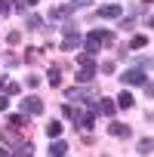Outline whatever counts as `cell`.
Returning a JSON list of instances; mask_svg holds the SVG:
<instances>
[{
  "instance_id": "6da1fadb",
  "label": "cell",
  "mask_w": 154,
  "mask_h": 157,
  "mask_svg": "<svg viewBox=\"0 0 154 157\" xmlns=\"http://www.w3.org/2000/svg\"><path fill=\"white\" fill-rule=\"evenodd\" d=\"M114 37H117V34H114L111 28H93L90 34H83V43H80V46H83V52L99 56V49H102L105 43H114Z\"/></svg>"
},
{
  "instance_id": "7a4b0ae2",
  "label": "cell",
  "mask_w": 154,
  "mask_h": 157,
  "mask_svg": "<svg viewBox=\"0 0 154 157\" xmlns=\"http://www.w3.org/2000/svg\"><path fill=\"white\" fill-rule=\"evenodd\" d=\"M90 3H93V0H68V3H62V6H56V10L49 13V22L56 25L59 19H65V16H74L77 10H87Z\"/></svg>"
},
{
  "instance_id": "3957f363",
  "label": "cell",
  "mask_w": 154,
  "mask_h": 157,
  "mask_svg": "<svg viewBox=\"0 0 154 157\" xmlns=\"http://www.w3.org/2000/svg\"><path fill=\"white\" fill-rule=\"evenodd\" d=\"M120 80H123L126 86H142V83L148 80V71H142V68L133 65V68H126V71L120 74Z\"/></svg>"
},
{
  "instance_id": "277c9868",
  "label": "cell",
  "mask_w": 154,
  "mask_h": 157,
  "mask_svg": "<svg viewBox=\"0 0 154 157\" xmlns=\"http://www.w3.org/2000/svg\"><path fill=\"white\" fill-rule=\"evenodd\" d=\"M22 111H25L28 117L43 114V99H40V96H25V99H22Z\"/></svg>"
},
{
  "instance_id": "5b68a950",
  "label": "cell",
  "mask_w": 154,
  "mask_h": 157,
  "mask_svg": "<svg viewBox=\"0 0 154 157\" xmlns=\"http://www.w3.org/2000/svg\"><path fill=\"white\" fill-rule=\"evenodd\" d=\"M80 43H83V34L80 31H71V34H65L62 37V52H71V49H80Z\"/></svg>"
},
{
  "instance_id": "8992f818",
  "label": "cell",
  "mask_w": 154,
  "mask_h": 157,
  "mask_svg": "<svg viewBox=\"0 0 154 157\" xmlns=\"http://www.w3.org/2000/svg\"><path fill=\"white\" fill-rule=\"evenodd\" d=\"M120 13H123L120 3H105V6L96 10V19H120Z\"/></svg>"
},
{
  "instance_id": "52a82bcc",
  "label": "cell",
  "mask_w": 154,
  "mask_h": 157,
  "mask_svg": "<svg viewBox=\"0 0 154 157\" xmlns=\"http://www.w3.org/2000/svg\"><path fill=\"white\" fill-rule=\"evenodd\" d=\"M77 126H80L83 132H90V129L96 126V108H90L87 114H80V117H77Z\"/></svg>"
},
{
  "instance_id": "ba28073f",
  "label": "cell",
  "mask_w": 154,
  "mask_h": 157,
  "mask_svg": "<svg viewBox=\"0 0 154 157\" xmlns=\"http://www.w3.org/2000/svg\"><path fill=\"white\" fill-rule=\"evenodd\" d=\"M74 80H77V83H93V80H96V68H77Z\"/></svg>"
},
{
  "instance_id": "9c48e42d",
  "label": "cell",
  "mask_w": 154,
  "mask_h": 157,
  "mask_svg": "<svg viewBox=\"0 0 154 157\" xmlns=\"http://www.w3.org/2000/svg\"><path fill=\"white\" fill-rule=\"evenodd\" d=\"M114 105H117V108H123V111H126V108H133V105H136V96H133V93H129V90H123V93H120V96H117V99H114Z\"/></svg>"
},
{
  "instance_id": "30bf717a",
  "label": "cell",
  "mask_w": 154,
  "mask_h": 157,
  "mask_svg": "<svg viewBox=\"0 0 154 157\" xmlns=\"http://www.w3.org/2000/svg\"><path fill=\"white\" fill-rule=\"evenodd\" d=\"M96 108H99V114H105V117H114V111H117L114 99H99V102H96Z\"/></svg>"
},
{
  "instance_id": "8fae6325",
  "label": "cell",
  "mask_w": 154,
  "mask_h": 157,
  "mask_svg": "<svg viewBox=\"0 0 154 157\" xmlns=\"http://www.w3.org/2000/svg\"><path fill=\"white\" fill-rule=\"evenodd\" d=\"M46 80H49V86H62V68L59 65H49L46 68Z\"/></svg>"
},
{
  "instance_id": "7c38bea8",
  "label": "cell",
  "mask_w": 154,
  "mask_h": 157,
  "mask_svg": "<svg viewBox=\"0 0 154 157\" xmlns=\"http://www.w3.org/2000/svg\"><path fill=\"white\" fill-rule=\"evenodd\" d=\"M87 93H93V90H87V83H80L77 90H65V99H68V102H80Z\"/></svg>"
},
{
  "instance_id": "4fadbf2b",
  "label": "cell",
  "mask_w": 154,
  "mask_h": 157,
  "mask_svg": "<svg viewBox=\"0 0 154 157\" xmlns=\"http://www.w3.org/2000/svg\"><path fill=\"white\" fill-rule=\"evenodd\" d=\"M62 117H65V120H71V123H77L80 111H77V105H74V102H65V105H62Z\"/></svg>"
},
{
  "instance_id": "5bb4252c",
  "label": "cell",
  "mask_w": 154,
  "mask_h": 157,
  "mask_svg": "<svg viewBox=\"0 0 154 157\" xmlns=\"http://www.w3.org/2000/svg\"><path fill=\"white\" fill-rule=\"evenodd\" d=\"M6 123H10L13 129H22V126L28 123V114H25V111H16V114H10V117H6Z\"/></svg>"
},
{
  "instance_id": "9a60e30c",
  "label": "cell",
  "mask_w": 154,
  "mask_h": 157,
  "mask_svg": "<svg viewBox=\"0 0 154 157\" xmlns=\"http://www.w3.org/2000/svg\"><path fill=\"white\" fill-rule=\"evenodd\" d=\"M108 132H111L114 139H129V126H126V123H111Z\"/></svg>"
},
{
  "instance_id": "2e32d148",
  "label": "cell",
  "mask_w": 154,
  "mask_h": 157,
  "mask_svg": "<svg viewBox=\"0 0 154 157\" xmlns=\"http://www.w3.org/2000/svg\"><path fill=\"white\" fill-rule=\"evenodd\" d=\"M43 25H46V22H43L40 16H34V13H31V16H25V28H28V31H40Z\"/></svg>"
},
{
  "instance_id": "e0dca14e",
  "label": "cell",
  "mask_w": 154,
  "mask_h": 157,
  "mask_svg": "<svg viewBox=\"0 0 154 157\" xmlns=\"http://www.w3.org/2000/svg\"><path fill=\"white\" fill-rule=\"evenodd\" d=\"M62 129H65V126H62V120H49V123H46V136H49V139H59V136H62Z\"/></svg>"
},
{
  "instance_id": "ac0fdd59",
  "label": "cell",
  "mask_w": 154,
  "mask_h": 157,
  "mask_svg": "<svg viewBox=\"0 0 154 157\" xmlns=\"http://www.w3.org/2000/svg\"><path fill=\"white\" fill-rule=\"evenodd\" d=\"M10 151L13 154H34V142H16Z\"/></svg>"
},
{
  "instance_id": "d6986e66",
  "label": "cell",
  "mask_w": 154,
  "mask_h": 157,
  "mask_svg": "<svg viewBox=\"0 0 154 157\" xmlns=\"http://www.w3.org/2000/svg\"><path fill=\"white\" fill-rule=\"evenodd\" d=\"M49 154H56V157H62V154H68V145L62 142V136H59V139H52V145H49Z\"/></svg>"
},
{
  "instance_id": "ffe728a7",
  "label": "cell",
  "mask_w": 154,
  "mask_h": 157,
  "mask_svg": "<svg viewBox=\"0 0 154 157\" xmlns=\"http://www.w3.org/2000/svg\"><path fill=\"white\" fill-rule=\"evenodd\" d=\"M136 151H139V154H145V157H148V154H151V151H154V139H151V136H145V139H142V142H139V148H136Z\"/></svg>"
},
{
  "instance_id": "44dd1931",
  "label": "cell",
  "mask_w": 154,
  "mask_h": 157,
  "mask_svg": "<svg viewBox=\"0 0 154 157\" xmlns=\"http://www.w3.org/2000/svg\"><path fill=\"white\" fill-rule=\"evenodd\" d=\"M77 65H80V68H96V56L80 52V56H77Z\"/></svg>"
},
{
  "instance_id": "7402d4cb",
  "label": "cell",
  "mask_w": 154,
  "mask_h": 157,
  "mask_svg": "<svg viewBox=\"0 0 154 157\" xmlns=\"http://www.w3.org/2000/svg\"><path fill=\"white\" fill-rule=\"evenodd\" d=\"M142 46L148 49V34H136V37H133V43H129L126 49H142Z\"/></svg>"
},
{
  "instance_id": "603a6c76",
  "label": "cell",
  "mask_w": 154,
  "mask_h": 157,
  "mask_svg": "<svg viewBox=\"0 0 154 157\" xmlns=\"http://www.w3.org/2000/svg\"><path fill=\"white\" fill-rule=\"evenodd\" d=\"M133 65H136V68H142V71H151V56H148V52H145V56H136V59H133Z\"/></svg>"
},
{
  "instance_id": "cb8c5ba5",
  "label": "cell",
  "mask_w": 154,
  "mask_h": 157,
  "mask_svg": "<svg viewBox=\"0 0 154 157\" xmlns=\"http://www.w3.org/2000/svg\"><path fill=\"white\" fill-rule=\"evenodd\" d=\"M25 83H28L31 90H37V86L43 83V77H40V74H25Z\"/></svg>"
},
{
  "instance_id": "d4e9b609",
  "label": "cell",
  "mask_w": 154,
  "mask_h": 157,
  "mask_svg": "<svg viewBox=\"0 0 154 157\" xmlns=\"http://www.w3.org/2000/svg\"><path fill=\"white\" fill-rule=\"evenodd\" d=\"M3 93H6V96H19V93H22V86H19L16 80H6V86H3Z\"/></svg>"
},
{
  "instance_id": "484cf974",
  "label": "cell",
  "mask_w": 154,
  "mask_h": 157,
  "mask_svg": "<svg viewBox=\"0 0 154 157\" xmlns=\"http://www.w3.org/2000/svg\"><path fill=\"white\" fill-rule=\"evenodd\" d=\"M117 22H120L123 31H133V28H136V16H126V19H117Z\"/></svg>"
},
{
  "instance_id": "4316f807",
  "label": "cell",
  "mask_w": 154,
  "mask_h": 157,
  "mask_svg": "<svg viewBox=\"0 0 154 157\" xmlns=\"http://www.w3.org/2000/svg\"><path fill=\"white\" fill-rule=\"evenodd\" d=\"M19 40H22V31H10V34H6V43H13V46H16Z\"/></svg>"
},
{
  "instance_id": "83f0119b",
  "label": "cell",
  "mask_w": 154,
  "mask_h": 157,
  "mask_svg": "<svg viewBox=\"0 0 154 157\" xmlns=\"http://www.w3.org/2000/svg\"><path fill=\"white\" fill-rule=\"evenodd\" d=\"M13 13V3H10V0H0V16H10Z\"/></svg>"
},
{
  "instance_id": "f1b7e54d",
  "label": "cell",
  "mask_w": 154,
  "mask_h": 157,
  "mask_svg": "<svg viewBox=\"0 0 154 157\" xmlns=\"http://www.w3.org/2000/svg\"><path fill=\"white\" fill-rule=\"evenodd\" d=\"M3 62H6V65H19V62H22V59H19V56H16V52H6V56H3Z\"/></svg>"
},
{
  "instance_id": "f546056e",
  "label": "cell",
  "mask_w": 154,
  "mask_h": 157,
  "mask_svg": "<svg viewBox=\"0 0 154 157\" xmlns=\"http://www.w3.org/2000/svg\"><path fill=\"white\" fill-rule=\"evenodd\" d=\"M99 71H102V74H114V62H102Z\"/></svg>"
},
{
  "instance_id": "4dcf8cb0",
  "label": "cell",
  "mask_w": 154,
  "mask_h": 157,
  "mask_svg": "<svg viewBox=\"0 0 154 157\" xmlns=\"http://www.w3.org/2000/svg\"><path fill=\"white\" fill-rule=\"evenodd\" d=\"M13 10H16V13H28V3H25V0H16Z\"/></svg>"
},
{
  "instance_id": "1f68e13d",
  "label": "cell",
  "mask_w": 154,
  "mask_h": 157,
  "mask_svg": "<svg viewBox=\"0 0 154 157\" xmlns=\"http://www.w3.org/2000/svg\"><path fill=\"white\" fill-rule=\"evenodd\" d=\"M6 105H10V99H6V93H0V111H6Z\"/></svg>"
},
{
  "instance_id": "d6a6232c",
  "label": "cell",
  "mask_w": 154,
  "mask_h": 157,
  "mask_svg": "<svg viewBox=\"0 0 154 157\" xmlns=\"http://www.w3.org/2000/svg\"><path fill=\"white\" fill-rule=\"evenodd\" d=\"M6 80H10V77H6V74H0V93H3V86H6Z\"/></svg>"
},
{
  "instance_id": "836d02e7",
  "label": "cell",
  "mask_w": 154,
  "mask_h": 157,
  "mask_svg": "<svg viewBox=\"0 0 154 157\" xmlns=\"http://www.w3.org/2000/svg\"><path fill=\"white\" fill-rule=\"evenodd\" d=\"M25 3H28V6H37V3H40V0H25Z\"/></svg>"
},
{
  "instance_id": "e575fe53",
  "label": "cell",
  "mask_w": 154,
  "mask_h": 157,
  "mask_svg": "<svg viewBox=\"0 0 154 157\" xmlns=\"http://www.w3.org/2000/svg\"><path fill=\"white\" fill-rule=\"evenodd\" d=\"M3 154H10V148H0V157H3Z\"/></svg>"
}]
</instances>
